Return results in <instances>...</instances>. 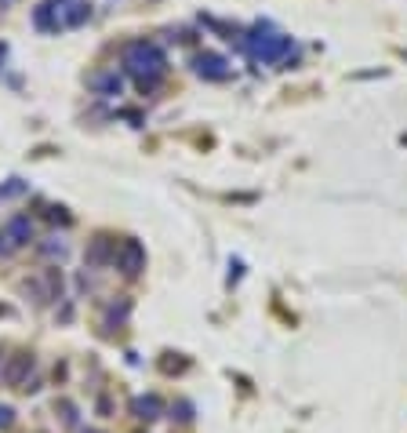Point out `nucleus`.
Returning <instances> with one entry per match:
<instances>
[{"mask_svg":"<svg viewBox=\"0 0 407 433\" xmlns=\"http://www.w3.org/2000/svg\"><path fill=\"white\" fill-rule=\"evenodd\" d=\"M4 237L11 240V244H30V240H33V222H30V215H15V219L8 222Z\"/></svg>","mask_w":407,"mask_h":433,"instance_id":"8","label":"nucleus"},{"mask_svg":"<svg viewBox=\"0 0 407 433\" xmlns=\"http://www.w3.org/2000/svg\"><path fill=\"white\" fill-rule=\"evenodd\" d=\"M164 412V401L157 397V393H142V397L131 401V415L138 419V423H157Z\"/></svg>","mask_w":407,"mask_h":433,"instance_id":"6","label":"nucleus"},{"mask_svg":"<svg viewBox=\"0 0 407 433\" xmlns=\"http://www.w3.org/2000/svg\"><path fill=\"white\" fill-rule=\"evenodd\" d=\"M124 66L138 76V87L142 92H153V87L160 84L164 70H168V59H164V51L149 41H131L124 47Z\"/></svg>","mask_w":407,"mask_h":433,"instance_id":"1","label":"nucleus"},{"mask_svg":"<svg viewBox=\"0 0 407 433\" xmlns=\"http://www.w3.org/2000/svg\"><path fill=\"white\" fill-rule=\"evenodd\" d=\"M41 251H44V255H51V259H55V255H58V259H62V255H66V244H62V240H58V237H51V240H47V244H44Z\"/></svg>","mask_w":407,"mask_h":433,"instance_id":"13","label":"nucleus"},{"mask_svg":"<svg viewBox=\"0 0 407 433\" xmlns=\"http://www.w3.org/2000/svg\"><path fill=\"white\" fill-rule=\"evenodd\" d=\"M30 372H33V353H15V357L8 361V368H4V375H0V379H4L8 386L22 390V386H25V375H30Z\"/></svg>","mask_w":407,"mask_h":433,"instance_id":"5","label":"nucleus"},{"mask_svg":"<svg viewBox=\"0 0 407 433\" xmlns=\"http://www.w3.org/2000/svg\"><path fill=\"white\" fill-rule=\"evenodd\" d=\"M11 423H15V408H8V404H0V430H8Z\"/></svg>","mask_w":407,"mask_h":433,"instance_id":"15","label":"nucleus"},{"mask_svg":"<svg viewBox=\"0 0 407 433\" xmlns=\"http://www.w3.org/2000/svg\"><path fill=\"white\" fill-rule=\"evenodd\" d=\"M33 22H36V30H44V33H55L58 30V19H55V4H41L33 11Z\"/></svg>","mask_w":407,"mask_h":433,"instance_id":"10","label":"nucleus"},{"mask_svg":"<svg viewBox=\"0 0 407 433\" xmlns=\"http://www.w3.org/2000/svg\"><path fill=\"white\" fill-rule=\"evenodd\" d=\"M58 408H62V419H66V426H76V408H73L69 401H62Z\"/></svg>","mask_w":407,"mask_h":433,"instance_id":"16","label":"nucleus"},{"mask_svg":"<svg viewBox=\"0 0 407 433\" xmlns=\"http://www.w3.org/2000/svg\"><path fill=\"white\" fill-rule=\"evenodd\" d=\"M0 251H8V237L4 233H0Z\"/></svg>","mask_w":407,"mask_h":433,"instance_id":"18","label":"nucleus"},{"mask_svg":"<svg viewBox=\"0 0 407 433\" xmlns=\"http://www.w3.org/2000/svg\"><path fill=\"white\" fill-rule=\"evenodd\" d=\"M84 19H91V4H80V0H76V4L66 8V19H62V25H80Z\"/></svg>","mask_w":407,"mask_h":433,"instance_id":"11","label":"nucleus"},{"mask_svg":"<svg viewBox=\"0 0 407 433\" xmlns=\"http://www.w3.org/2000/svg\"><path fill=\"white\" fill-rule=\"evenodd\" d=\"M84 433H102V430H84Z\"/></svg>","mask_w":407,"mask_h":433,"instance_id":"20","label":"nucleus"},{"mask_svg":"<svg viewBox=\"0 0 407 433\" xmlns=\"http://www.w3.org/2000/svg\"><path fill=\"white\" fill-rule=\"evenodd\" d=\"M193 70L204 76V81H229V76H233V66H229L222 55H214V51H200V55L193 59Z\"/></svg>","mask_w":407,"mask_h":433,"instance_id":"4","label":"nucleus"},{"mask_svg":"<svg viewBox=\"0 0 407 433\" xmlns=\"http://www.w3.org/2000/svg\"><path fill=\"white\" fill-rule=\"evenodd\" d=\"M240 47H248L251 55L262 59V62H276L284 51H291V36H284V33H265L262 25H258L248 41H240Z\"/></svg>","mask_w":407,"mask_h":433,"instance_id":"2","label":"nucleus"},{"mask_svg":"<svg viewBox=\"0 0 407 433\" xmlns=\"http://www.w3.org/2000/svg\"><path fill=\"white\" fill-rule=\"evenodd\" d=\"M4 55H8V44H0V62H4Z\"/></svg>","mask_w":407,"mask_h":433,"instance_id":"19","label":"nucleus"},{"mask_svg":"<svg viewBox=\"0 0 407 433\" xmlns=\"http://www.w3.org/2000/svg\"><path fill=\"white\" fill-rule=\"evenodd\" d=\"M47 219H51V222H69V215L62 211V208H51V211H47Z\"/></svg>","mask_w":407,"mask_h":433,"instance_id":"17","label":"nucleus"},{"mask_svg":"<svg viewBox=\"0 0 407 433\" xmlns=\"http://www.w3.org/2000/svg\"><path fill=\"white\" fill-rule=\"evenodd\" d=\"M171 412H178V419H182V423H189V419H193V404H189V401H178Z\"/></svg>","mask_w":407,"mask_h":433,"instance_id":"14","label":"nucleus"},{"mask_svg":"<svg viewBox=\"0 0 407 433\" xmlns=\"http://www.w3.org/2000/svg\"><path fill=\"white\" fill-rule=\"evenodd\" d=\"M113 259H117V266H120V273H127V277H138L146 270V248L138 244L135 237H127L124 244H120V251L113 255Z\"/></svg>","mask_w":407,"mask_h":433,"instance_id":"3","label":"nucleus"},{"mask_svg":"<svg viewBox=\"0 0 407 433\" xmlns=\"http://www.w3.org/2000/svg\"><path fill=\"white\" fill-rule=\"evenodd\" d=\"M87 84H91V92L95 95H120V87H124V81H120V73L117 70H102V73H91L87 76Z\"/></svg>","mask_w":407,"mask_h":433,"instance_id":"7","label":"nucleus"},{"mask_svg":"<svg viewBox=\"0 0 407 433\" xmlns=\"http://www.w3.org/2000/svg\"><path fill=\"white\" fill-rule=\"evenodd\" d=\"M44 284H47V299H62V273H58V266H47V270H44Z\"/></svg>","mask_w":407,"mask_h":433,"instance_id":"12","label":"nucleus"},{"mask_svg":"<svg viewBox=\"0 0 407 433\" xmlns=\"http://www.w3.org/2000/svg\"><path fill=\"white\" fill-rule=\"evenodd\" d=\"M109 255H113V240H109V237H95L91 248H87V266L109 262Z\"/></svg>","mask_w":407,"mask_h":433,"instance_id":"9","label":"nucleus"}]
</instances>
